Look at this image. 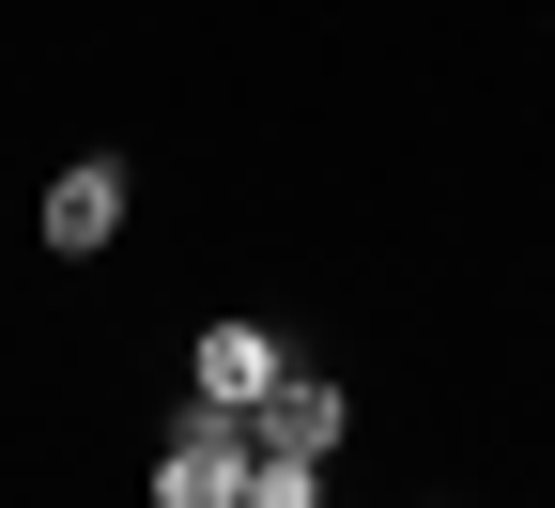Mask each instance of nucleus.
I'll return each mask as SVG.
<instances>
[{
	"instance_id": "nucleus-5",
	"label": "nucleus",
	"mask_w": 555,
	"mask_h": 508,
	"mask_svg": "<svg viewBox=\"0 0 555 508\" xmlns=\"http://www.w3.org/2000/svg\"><path fill=\"white\" fill-rule=\"evenodd\" d=\"M247 508H339V463H294V447H262V463H247Z\"/></svg>"
},
{
	"instance_id": "nucleus-3",
	"label": "nucleus",
	"mask_w": 555,
	"mask_h": 508,
	"mask_svg": "<svg viewBox=\"0 0 555 508\" xmlns=\"http://www.w3.org/2000/svg\"><path fill=\"white\" fill-rule=\"evenodd\" d=\"M278 386H294V339H278V324H247V309H232V324H201V339H185V401L262 416Z\"/></svg>"
},
{
	"instance_id": "nucleus-4",
	"label": "nucleus",
	"mask_w": 555,
	"mask_h": 508,
	"mask_svg": "<svg viewBox=\"0 0 555 508\" xmlns=\"http://www.w3.org/2000/svg\"><path fill=\"white\" fill-rule=\"evenodd\" d=\"M247 447H294V463H339V447H356V386H339V370H309V354H294V386H278V401L247 416Z\"/></svg>"
},
{
	"instance_id": "nucleus-1",
	"label": "nucleus",
	"mask_w": 555,
	"mask_h": 508,
	"mask_svg": "<svg viewBox=\"0 0 555 508\" xmlns=\"http://www.w3.org/2000/svg\"><path fill=\"white\" fill-rule=\"evenodd\" d=\"M124 216H139V170L124 155H62L47 200H31V232H47V262H93V247H124Z\"/></svg>"
},
{
	"instance_id": "nucleus-2",
	"label": "nucleus",
	"mask_w": 555,
	"mask_h": 508,
	"mask_svg": "<svg viewBox=\"0 0 555 508\" xmlns=\"http://www.w3.org/2000/svg\"><path fill=\"white\" fill-rule=\"evenodd\" d=\"M247 416H217V401H185L170 416V447H155V508H247Z\"/></svg>"
}]
</instances>
